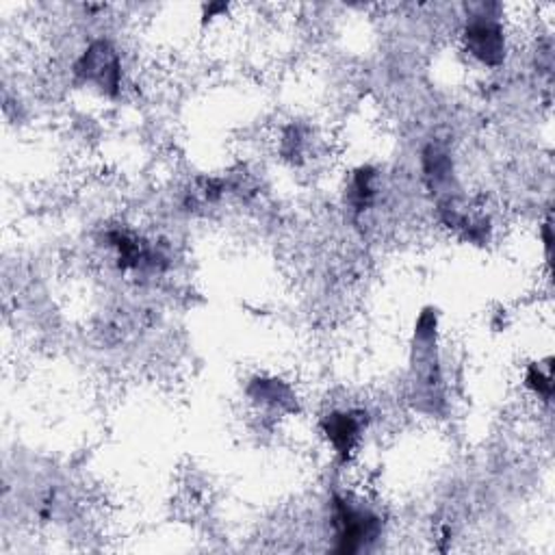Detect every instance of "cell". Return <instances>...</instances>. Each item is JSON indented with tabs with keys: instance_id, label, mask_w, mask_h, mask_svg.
<instances>
[{
	"instance_id": "obj_1",
	"label": "cell",
	"mask_w": 555,
	"mask_h": 555,
	"mask_svg": "<svg viewBox=\"0 0 555 555\" xmlns=\"http://www.w3.org/2000/svg\"><path fill=\"white\" fill-rule=\"evenodd\" d=\"M334 527L340 553H356L379 535V516L345 496H334Z\"/></svg>"
},
{
	"instance_id": "obj_2",
	"label": "cell",
	"mask_w": 555,
	"mask_h": 555,
	"mask_svg": "<svg viewBox=\"0 0 555 555\" xmlns=\"http://www.w3.org/2000/svg\"><path fill=\"white\" fill-rule=\"evenodd\" d=\"M119 56L108 41L91 43L82 59L76 63V74L98 85L106 93H115L119 87Z\"/></svg>"
},
{
	"instance_id": "obj_3",
	"label": "cell",
	"mask_w": 555,
	"mask_h": 555,
	"mask_svg": "<svg viewBox=\"0 0 555 555\" xmlns=\"http://www.w3.org/2000/svg\"><path fill=\"white\" fill-rule=\"evenodd\" d=\"M464 39L468 52L486 65H496L503 59V28L494 15H473L466 22Z\"/></svg>"
},
{
	"instance_id": "obj_4",
	"label": "cell",
	"mask_w": 555,
	"mask_h": 555,
	"mask_svg": "<svg viewBox=\"0 0 555 555\" xmlns=\"http://www.w3.org/2000/svg\"><path fill=\"white\" fill-rule=\"evenodd\" d=\"M364 429V421L360 412H332L323 421V431L330 440V444L347 457L353 447L360 440V434Z\"/></svg>"
}]
</instances>
